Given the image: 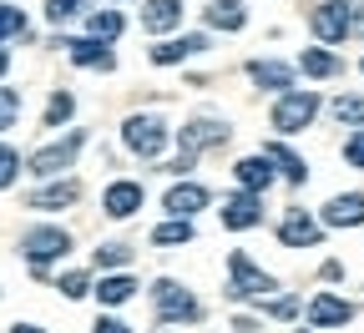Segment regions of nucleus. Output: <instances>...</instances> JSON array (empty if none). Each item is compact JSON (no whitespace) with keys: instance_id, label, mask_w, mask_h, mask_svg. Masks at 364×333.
<instances>
[{"instance_id":"26","label":"nucleus","mask_w":364,"mask_h":333,"mask_svg":"<svg viewBox=\"0 0 364 333\" xmlns=\"http://www.w3.org/2000/svg\"><path fill=\"white\" fill-rule=\"evenodd\" d=\"M122 31H127V16H122V11H112V6L86 16V36H97V40H117Z\"/></svg>"},{"instance_id":"18","label":"nucleus","mask_w":364,"mask_h":333,"mask_svg":"<svg viewBox=\"0 0 364 333\" xmlns=\"http://www.w3.org/2000/svg\"><path fill=\"white\" fill-rule=\"evenodd\" d=\"M233 177H238L243 192H258V197H263L279 172H273V162H268V157H238V162H233Z\"/></svg>"},{"instance_id":"2","label":"nucleus","mask_w":364,"mask_h":333,"mask_svg":"<svg viewBox=\"0 0 364 333\" xmlns=\"http://www.w3.org/2000/svg\"><path fill=\"white\" fill-rule=\"evenodd\" d=\"M152 308H157V318L172 328V323H198L203 318V303L182 288L177 278H157L152 283Z\"/></svg>"},{"instance_id":"35","label":"nucleus","mask_w":364,"mask_h":333,"mask_svg":"<svg viewBox=\"0 0 364 333\" xmlns=\"http://www.w3.org/2000/svg\"><path fill=\"white\" fill-rule=\"evenodd\" d=\"M299 313H304V303H299L294 293H289V298H268V318H279V323H294Z\"/></svg>"},{"instance_id":"31","label":"nucleus","mask_w":364,"mask_h":333,"mask_svg":"<svg viewBox=\"0 0 364 333\" xmlns=\"http://www.w3.org/2000/svg\"><path fill=\"white\" fill-rule=\"evenodd\" d=\"M21 31H26V11H21V6H11V0H0V45L16 40Z\"/></svg>"},{"instance_id":"27","label":"nucleus","mask_w":364,"mask_h":333,"mask_svg":"<svg viewBox=\"0 0 364 333\" xmlns=\"http://www.w3.org/2000/svg\"><path fill=\"white\" fill-rule=\"evenodd\" d=\"M97 0H46V21L51 26H71V21H86Z\"/></svg>"},{"instance_id":"34","label":"nucleus","mask_w":364,"mask_h":333,"mask_svg":"<svg viewBox=\"0 0 364 333\" xmlns=\"http://www.w3.org/2000/svg\"><path fill=\"white\" fill-rule=\"evenodd\" d=\"M16 116H21V91L16 86H0V131L16 126Z\"/></svg>"},{"instance_id":"11","label":"nucleus","mask_w":364,"mask_h":333,"mask_svg":"<svg viewBox=\"0 0 364 333\" xmlns=\"http://www.w3.org/2000/svg\"><path fill=\"white\" fill-rule=\"evenodd\" d=\"M294 66L289 61H273V56H258V61H248V81L253 86H263V91H279V97H284V91H294Z\"/></svg>"},{"instance_id":"43","label":"nucleus","mask_w":364,"mask_h":333,"mask_svg":"<svg viewBox=\"0 0 364 333\" xmlns=\"http://www.w3.org/2000/svg\"><path fill=\"white\" fill-rule=\"evenodd\" d=\"M299 333H318V328H299Z\"/></svg>"},{"instance_id":"16","label":"nucleus","mask_w":364,"mask_h":333,"mask_svg":"<svg viewBox=\"0 0 364 333\" xmlns=\"http://www.w3.org/2000/svg\"><path fill=\"white\" fill-rule=\"evenodd\" d=\"M309 328H318V333H324V328H339V323H349L354 318V303H344V298H334V293H318L309 308Z\"/></svg>"},{"instance_id":"39","label":"nucleus","mask_w":364,"mask_h":333,"mask_svg":"<svg viewBox=\"0 0 364 333\" xmlns=\"http://www.w3.org/2000/svg\"><path fill=\"white\" fill-rule=\"evenodd\" d=\"M233 333H258V318H243V313H238V318H233Z\"/></svg>"},{"instance_id":"25","label":"nucleus","mask_w":364,"mask_h":333,"mask_svg":"<svg viewBox=\"0 0 364 333\" xmlns=\"http://www.w3.org/2000/svg\"><path fill=\"white\" fill-rule=\"evenodd\" d=\"M152 243L157 248H182V243H193V222L188 217H162L152 227Z\"/></svg>"},{"instance_id":"21","label":"nucleus","mask_w":364,"mask_h":333,"mask_svg":"<svg viewBox=\"0 0 364 333\" xmlns=\"http://www.w3.org/2000/svg\"><path fill=\"white\" fill-rule=\"evenodd\" d=\"M91 293H97L102 308H122V303H132V293H136V278H132V273H107Z\"/></svg>"},{"instance_id":"17","label":"nucleus","mask_w":364,"mask_h":333,"mask_svg":"<svg viewBox=\"0 0 364 333\" xmlns=\"http://www.w3.org/2000/svg\"><path fill=\"white\" fill-rule=\"evenodd\" d=\"M318 217H324V227H359V222H364V192H339V197H329Z\"/></svg>"},{"instance_id":"5","label":"nucleus","mask_w":364,"mask_h":333,"mask_svg":"<svg viewBox=\"0 0 364 333\" xmlns=\"http://www.w3.org/2000/svg\"><path fill=\"white\" fill-rule=\"evenodd\" d=\"M21 253H26V263H46V268H51L56 258H66L71 253V232L66 227H31L26 237H21Z\"/></svg>"},{"instance_id":"30","label":"nucleus","mask_w":364,"mask_h":333,"mask_svg":"<svg viewBox=\"0 0 364 333\" xmlns=\"http://www.w3.org/2000/svg\"><path fill=\"white\" fill-rule=\"evenodd\" d=\"M56 288L76 303V298H86L91 288H97V283H91V273H86V268H71V273H61V278H56Z\"/></svg>"},{"instance_id":"8","label":"nucleus","mask_w":364,"mask_h":333,"mask_svg":"<svg viewBox=\"0 0 364 333\" xmlns=\"http://www.w3.org/2000/svg\"><path fill=\"white\" fill-rule=\"evenodd\" d=\"M76 202H81V182H76V177L41 182L36 192L26 197V207H36V212H66V207H76Z\"/></svg>"},{"instance_id":"32","label":"nucleus","mask_w":364,"mask_h":333,"mask_svg":"<svg viewBox=\"0 0 364 333\" xmlns=\"http://www.w3.org/2000/svg\"><path fill=\"white\" fill-rule=\"evenodd\" d=\"M127 263H132V248H127V243H102V248H97V268H112V273H122Z\"/></svg>"},{"instance_id":"38","label":"nucleus","mask_w":364,"mask_h":333,"mask_svg":"<svg viewBox=\"0 0 364 333\" xmlns=\"http://www.w3.org/2000/svg\"><path fill=\"white\" fill-rule=\"evenodd\" d=\"M349 36H364V6H349Z\"/></svg>"},{"instance_id":"36","label":"nucleus","mask_w":364,"mask_h":333,"mask_svg":"<svg viewBox=\"0 0 364 333\" xmlns=\"http://www.w3.org/2000/svg\"><path fill=\"white\" fill-rule=\"evenodd\" d=\"M344 162H349V167H359V172H364V126H359V131H354V136H349V141H344Z\"/></svg>"},{"instance_id":"19","label":"nucleus","mask_w":364,"mask_h":333,"mask_svg":"<svg viewBox=\"0 0 364 333\" xmlns=\"http://www.w3.org/2000/svg\"><path fill=\"white\" fill-rule=\"evenodd\" d=\"M66 45H71V61H76V66H86V71H112V66H117L112 45H107V40H97V36H81V40H66Z\"/></svg>"},{"instance_id":"1","label":"nucleus","mask_w":364,"mask_h":333,"mask_svg":"<svg viewBox=\"0 0 364 333\" xmlns=\"http://www.w3.org/2000/svg\"><path fill=\"white\" fill-rule=\"evenodd\" d=\"M81 147H86V126H76V131H66L61 141H46L41 152H31L26 172H31V177H41V182H51V177H61L66 167H76Z\"/></svg>"},{"instance_id":"44","label":"nucleus","mask_w":364,"mask_h":333,"mask_svg":"<svg viewBox=\"0 0 364 333\" xmlns=\"http://www.w3.org/2000/svg\"><path fill=\"white\" fill-rule=\"evenodd\" d=\"M359 71H364V61H359Z\"/></svg>"},{"instance_id":"9","label":"nucleus","mask_w":364,"mask_h":333,"mask_svg":"<svg viewBox=\"0 0 364 333\" xmlns=\"http://www.w3.org/2000/svg\"><path fill=\"white\" fill-rule=\"evenodd\" d=\"M208 202H213V187H203V182H177V187H167V197H162L167 217H198Z\"/></svg>"},{"instance_id":"33","label":"nucleus","mask_w":364,"mask_h":333,"mask_svg":"<svg viewBox=\"0 0 364 333\" xmlns=\"http://www.w3.org/2000/svg\"><path fill=\"white\" fill-rule=\"evenodd\" d=\"M16 177H21V152L11 147V141H0V192H6Z\"/></svg>"},{"instance_id":"41","label":"nucleus","mask_w":364,"mask_h":333,"mask_svg":"<svg viewBox=\"0 0 364 333\" xmlns=\"http://www.w3.org/2000/svg\"><path fill=\"white\" fill-rule=\"evenodd\" d=\"M11 333H46V328H36V323H16Z\"/></svg>"},{"instance_id":"22","label":"nucleus","mask_w":364,"mask_h":333,"mask_svg":"<svg viewBox=\"0 0 364 333\" xmlns=\"http://www.w3.org/2000/svg\"><path fill=\"white\" fill-rule=\"evenodd\" d=\"M177 21H182V0H147V6H142V26L152 36L177 31Z\"/></svg>"},{"instance_id":"3","label":"nucleus","mask_w":364,"mask_h":333,"mask_svg":"<svg viewBox=\"0 0 364 333\" xmlns=\"http://www.w3.org/2000/svg\"><path fill=\"white\" fill-rule=\"evenodd\" d=\"M167 136H172V126L162 116H152V111H136V116L122 121V141H127V152H136V157H157L167 147Z\"/></svg>"},{"instance_id":"7","label":"nucleus","mask_w":364,"mask_h":333,"mask_svg":"<svg viewBox=\"0 0 364 333\" xmlns=\"http://www.w3.org/2000/svg\"><path fill=\"white\" fill-rule=\"evenodd\" d=\"M228 273H233V288H228V293H233V298H248V293H273V288H279V278H273V273H263L248 253H233V258H228Z\"/></svg>"},{"instance_id":"13","label":"nucleus","mask_w":364,"mask_h":333,"mask_svg":"<svg viewBox=\"0 0 364 333\" xmlns=\"http://www.w3.org/2000/svg\"><path fill=\"white\" fill-rule=\"evenodd\" d=\"M208 51V31H198V36H172V40H162V45H152V66H177V61H188V56H203Z\"/></svg>"},{"instance_id":"14","label":"nucleus","mask_w":364,"mask_h":333,"mask_svg":"<svg viewBox=\"0 0 364 333\" xmlns=\"http://www.w3.org/2000/svg\"><path fill=\"white\" fill-rule=\"evenodd\" d=\"M258 222H263V197L258 192H233L223 202V227L243 232V227H258Z\"/></svg>"},{"instance_id":"24","label":"nucleus","mask_w":364,"mask_h":333,"mask_svg":"<svg viewBox=\"0 0 364 333\" xmlns=\"http://www.w3.org/2000/svg\"><path fill=\"white\" fill-rule=\"evenodd\" d=\"M263 157L273 162V172H284V177H289V187H304V182H309V162H304L299 152H289V147H279V141H273Z\"/></svg>"},{"instance_id":"28","label":"nucleus","mask_w":364,"mask_h":333,"mask_svg":"<svg viewBox=\"0 0 364 333\" xmlns=\"http://www.w3.org/2000/svg\"><path fill=\"white\" fill-rule=\"evenodd\" d=\"M71 116H76V97L71 91H51V102L41 111V126H66Z\"/></svg>"},{"instance_id":"40","label":"nucleus","mask_w":364,"mask_h":333,"mask_svg":"<svg viewBox=\"0 0 364 333\" xmlns=\"http://www.w3.org/2000/svg\"><path fill=\"white\" fill-rule=\"evenodd\" d=\"M324 278H329V283H339V278H344V263H334V258H329V263H324Z\"/></svg>"},{"instance_id":"23","label":"nucleus","mask_w":364,"mask_h":333,"mask_svg":"<svg viewBox=\"0 0 364 333\" xmlns=\"http://www.w3.org/2000/svg\"><path fill=\"white\" fill-rule=\"evenodd\" d=\"M299 71H304V76H314V81H329V76H339V71H344V61H339L334 51H324V45H309V51L299 56Z\"/></svg>"},{"instance_id":"6","label":"nucleus","mask_w":364,"mask_h":333,"mask_svg":"<svg viewBox=\"0 0 364 333\" xmlns=\"http://www.w3.org/2000/svg\"><path fill=\"white\" fill-rule=\"evenodd\" d=\"M233 136V126L228 121H208V116H193L188 126H177V147L188 152V157H198V152H208V147H223V141Z\"/></svg>"},{"instance_id":"29","label":"nucleus","mask_w":364,"mask_h":333,"mask_svg":"<svg viewBox=\"0 0 364 333\" xmlns=\"http://www.w3.org/2000/svg\"><path fill=\"white\" fill-rule=\"evenodd\" d=\"M329 116L339 126H364V97H334L329 102Z\"/></svg>"},{"instance_id":"4","label":"nucleus","mask_w":364,"mask_h":333,"mask_svg":"<svg viewBox=\"0 0 364 333\" xmlns=\"http://www.w3.org/2000/svg\"><path fill=\"white\" fill-rule=\"evenodd\" d=\"M318 107H324V102H318V91H284V97L279 102H273V126H279V131H304L314 116H318Z\"/></svg>"},{"instance_id":"42","label":"nucleus","mask_w":364,"mask_h":333,"mask_svg":"<svg viewBox=\"0 0 364 333\" xmlns=\"http://www.w3.org/2000/svg\"><path fill=\"white\" fill-rule=\"evenodd\" d=\"M11 71V56H6V45H0V76H6Z\"/></svg>"},{"instance_id":"20","label":"nucleus","mask_w":364,"mask_h":333,"mask_svg":"<svg viewBox=\"0 0 364 333\" xmlns=\"http://www.w3.org/2000/svg\"><path fill=\"white\" fill-rule=\"evenodd\" d=\"M203 26H213V31H243L248 26V6H243V0H208V6H203Z\"/></svg>"},{"instance_id":"37","label":"nucleus","mask_w":364,"mask_h":333,"mask_svg":"<svg viewBox=\"0 0 364 333\" xmlns=\"http://www.w3.org/2000/svg\"><path fill=\"white\" fill-rule=\"evenodd\" d=\"M91 333H132V328H127L122 318H112V313H107V318H97V328H91Z\"/></svg>"},{"instance_id":"15","label":"nucleus","mask_w":364,"mask_h":333,"mask_svg":"<svg viewBox=\"0 0 364 333\" xmlns=\"http://www.w3.org/2000/svg\"><path fill=\"white\" fill-rule=\"evenodd\" d=\"M279 243L284 248H318V222L304 207H289V217L279 222Z\"/></svg>"},{"instance_id":"10","label":"nucleus","mask_w":364,"mask_h":333,"mask_svg":"<svg viewBox=\"0 0 364 333\" xmlns=\"http://www.w3.org/2000/svg\"><path fill=\"white\" fill-rule=\"evenodd\" d=\"M309 26H314L318 45H339V40L349 36V6H339V0H324V6L309 16Z\"/></svg>"},{"instance_id":"12","label":"nucleus","mask_w":364,"mask_h":333,"mask_svg":"<svg viewBox=\"0 0 364 333\" xmlns=\"http://www.w3.org/2000/svg\"><path fill=\"white\" fill-rule=\"evenodd\" d=\"M102 207H107V217H117V222H127V217H136L142 212V182H112L107 192H102Z\"/></svg>"}]
</instances>
